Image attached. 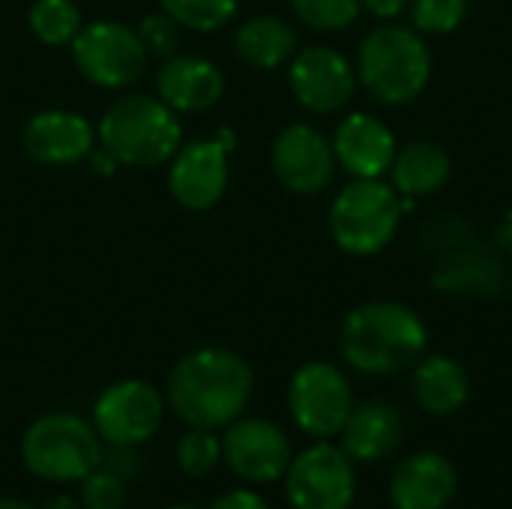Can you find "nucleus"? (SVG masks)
I'll list each match as a JSON object with an SVG mask.
<instances>
[{
    "mask_svg": "<svg viewBox=\"0 0 512 509\" xmlns=\"http://www.w3.org/2000/svg\"><path fill=\"white\" fill-rule=\"evenodd\" d=\"M249 363L228 348H198L180 357L168 375L171 411L195 429H225L252 396Z\"/></svg>",
    "mask_w": 512,
    "mask_h": 509,
    "instance_id": "obj_1",
    "label": "nucleus"
},
{
    "mask_svg": "<svg viewBox=\"0 0 512 509\" xmlns=\"http://www.w3.org/2000/svg\"><path fill=\"white\" fill-rule=\"evenodd\" d=\"M429 333L420 315L402 303L357 306L339 333L345 363L363 375H393L414 366L426 351Z\"/></svg>",
    "mask_w": 512,
    "mask_h": 509,
    "instance_id": "obj_2",
    "label": "nucleus"
},
{
    "mask_svg": "<svg viewBox=\"0 0 512 509\" xmlns=\"http://www.w3.org/2000/svg\"><path fill=\"white\" fill-rule=\"evenodd\" d=\"M99 147H105L117 165L126 168H159L183 144V126L177 111L168 108L159 96L129 93L114 99L99 126Z\"/></svg>",
    "mask_w": 512,
    "mask_h": 509,
    "instance_id": "obj_3",
    "label": "nucleus"
},
{
    "mask_svg": "<svg viewBox=\"0 0 512 509\" xmlns=\"http://www.w3.org/2000/svg\"><path fill=\"white\" fill-rule=\"evenodd\" d=\"M357 78L384 105L414 102L432 75L423 33L411 27H378L357 51Z\"/></svg>",
    "mask_w": 512,
    "mask_h": 509,
    "instance_id": "obj_4",
    "label": "nucleus"
},
{
    "mask_svg": "<svg viewBox=\"0 0 512 509\" xmlns=\"http://www.w3.org/2000/svg\"><path fill=\"white\" fill-rule=\"evenodd\" d=\"M24 468L48 483H81L102 462L99 432L75 414H45L21 438Z\"/></svg>",
    "mask_w": 512,
    "mask_h": 509,
    "instance_id": "obj_5",
    "label": "nucleus"
},
{
    "mask_svg": "<svg viewBox=\"0 0 512 509\" xmlns=\"http://www.w3.org/2000/svg\"><path fill=\"white\" fill-rule=\"evenodd\" d=\"M405 204L396 189L381 180H354L330 207V234L348 255H375L399 231Z\"/></svg>",
    "mask_w": 512,
    "mask_h": 509,
    "instance_id": "obj_6",
    "label": "nucleus"
},
{
    "mask_svg": "<svg viewBox=\"0 0 512 509\" xmlns=\"http://www.w3.org/2000/svg\"><path fill=\"white\" fill-rule=\"evenodd\" d=\"M75 69L102 90H123L147 69V48L123 21H90L72 39Z\"/></svg>",
    "mask_w": 512,
    "mask_h": 509,
    "instance_id": "obj_7",
    "label": "nucleus"
},
{
    "mask_svg": "<svg viewBox=\"0 0 512 509\" xmlns=\"http://www.w3.org/2000/svg\"><path fill=\"white\" fill-rule=\"evenodd\" d=\"M288 411L306 435L333 438L345 429L354 411L351 384L330 363H306L291 378Z\"/></svg>",
    "mask_w": 512,
    "mask_h": 509,
    "instance_id": "obj_8",
    "label": "nucleus"
},
{
    "mask_svg": "<svg viewBox=\"0 0 512 509\" xmlns=\"http://www.w3.org/2000/svg\"><path fill=\"white\" fill-rule=\"evenodd\" d=\"M165 420L162 393L138 378L117 381L93 402V429L111 447H135L150 441Z\"/></svg>",
    "mask_w": 512,
    "mask_h": 509,
    "instance_id": "obj_9",
    "label": "nucleus"
},
{
    "mask_svg": "<svg viewBox=\"0 0 512 509\" xmlns=\"http://www.w3.org/2000/svg\"><path fill=\"white\" fill-rule=\"evenodd\" d=\"M354 489L351 456L330 444L303 450L285 471V495L294 509H348Z\"/></svg>",
    "mask_w": 512,
    "mask_h": 509,
    "instance_id": "obj_10",
    "label": "nucleus"
},
{
    "mask_svg": "<svg viewBox=\"0 0 512 509\" xmlns=\"http://www.w3.org/2000/svg\"><path fill=\"white\" fill-rule=\"evenodd\" d=\"M228 189V147L219 138L180 144L168 165V192L186 210H210Z\"/></svg>",
    "mask_w": 512,
    "mask_h": 509,
    "instance_id": "obj_11",
    "label": "nucleus"
},
{
    "mask_svg": "<svg viewBox=\"0 0 512 509\" xmlns=\"http://www.w3.org/2000/svg\"><path fill=\"white\" fill-rule=\"evenodd\" d=\"M222 459L228 468L249 483H273L285 477L291 465V441L270 420H234L222 435Z\"/></svg>",
    "mask_w": 512,
    "mask_h": 509,
    "instance_id": "obj_12",
    "label": "nucleus"
},
{
    "mask_svg": "<svg viewBox=\"0 0 512 509\" xmlns=\"http://www.w3.org/2000/svg\"><path fill=\"white\" fill-rule=\"evenodd\" d=\"M288 84L294 99L312 114H333L354 96V66L327 45H309L291 57Z\"/></svg>",
    "mask_w": 512,
    "mask_h": 509,
    "instance_id": "obj_13",
    "label": "nucleus"
},
{
    "mask_svg": "<svg viewBox=\"0 0 512 509\" xmlns=\"http://www.w3.org/2000/svg\"><path fill=\"white\" fill-rule=\"evenodd\" d=\"M273 174L279 183L297 195H315L330 186L336 174V153L333 144L306 123H294L279 132L273 141Z\"/></svg>",
    "mask_w": 512,
    "mask_h": 509,
    "instance_id": "obj_14",
    "label": "nucleus"
},
{
    "mask_svg": "<svg viewBox=\"0 0 512 509\" xmlns=\"http://www.w3.org/2000/svg\"><path fill=\"white\" fill-rule=\"evenodd\" d=\"M21 144L42 165H75L96 147V129L84 114L48 108L24 123Z\"/></svg>",
    "mask_w": 512,
    "mask_h": 509,
    "instance_id": "obj_15",
    "label": "nucleus"
},
{
    "mask_svg": "<svg viewBox=\"0 0 512 509\" xmlns=\"http://www.w3.org/2000/svg\"><path fill=\"white\" fill-rule=\"evenodd\" d=\"M336 165H342L354 180H381L396 159V138L372 114H351L339 123L333 135Z\"/></svg>",
    "mask_w": 512,
    "mask_h": 509,
    "instance_id": "obj_16",
    "label": "nucleus"
},
{
    "mask_svg": "<svg viewBox=\"0 0 512 509\" xmlns=\"http://www.w3.org/2000/svg\"><path fill=\"white\" fill-rule=\"evenodd\" d=\"M156 93L174 111H210L219 105L225 93V75L207 57L171 54L168 60H162L156 72Z\"/></svg>",
    "mask_w": 512,
    "mask_h": 509,
    "instance_id": "obj_17",
    "label": "nucleus"
},
{
    "mask_svg": "<svg viewBox=\"0 0 512 509\" xmlns=\"http://www.w3.org/2000/svg\"><path fill=\"white\" fill-rule=\"evenodd\" d=\"M456 468L438 453H417L405 459L390 483L396 509H444L456 495Z\"/></svg>",
    "mask_w": 512,
    "mask_h": 509,
    "instance_id": "obj_18",
    "label": "nucleus"
},
{
    "mask_svg": "<svg viewBox=\"0 0 512 509\" xmlns=\"http://www.w3.org/2000/svg\"><path fill=\"white\" fill-rule=\"evenodd\" d=\"M402 441V417L381 402L354 408L342 429V450L357 462L387 459Z\"/></svg>",
    "mask_w": 512,
    "mask_h": 509,
    "instance_id": "obj_19",
    "label": "nucleus"
},
{
    "mask_svg": "<svg viewBox=\"0 0 512 509\" xmlns=\"http://www.w3.org/2000/svg\"><path fill=\"white\" fill-rule=\"evenodd\" d=\"M471 396V381L453 357H426L414 372V399L429 414H456Z\"/></svg>",
    "mask_w": 512,
    "mask_h": 509,
    "instance_id": "obj_20",
    "label": "nucleus"
},
{
    "mask_svg": "<svg viewBox=\"0 0 512 509\" xmlns=\"http://www.w3.org/2000/svg\"><path fill=\"white\" fill-rule=\"evenodd\" d=\"M234 51L243 63L255 69H276L297 54V33L288 21L276 15H255L240 24L234 36Z\"/></svg>",
    "mask_w": 512,
    "mask_h": 509,
    "instance_id": "obj_21",
    "label": "nucleus"
},
{
    "mask_svg": "<svg viewBox=\"0 0 512 509\" xmlns=\"http://www.w3.org/2000/svg\"><path fill=\"white\" fill-rule=\"evenodd\" d=\"M393 189L405 198H420L438 192L450 177V156L432 141H414L402 147L390 165Z\"/></svg>",
    "mask_w": 512,
    "mask_h": 509,
    "instance_id": "obj_22",
    "label": "nucleus"
},
{
    "mask_svg": "<svg viewBox=\"0 0 512 509\" xmlns=\"http://www.w3.org/2000/svg\"><path fill=\"white\" fill-rule=\"evenodd\" d=\"M30 33L51 48L72 45L78 30L84 27L81 12L72 0H33L27 12Z\"/></svg>",
    "mask_w": 512,
    "mask_h": 509,
    "instance_id": "obj_23",
    "label": "nucleus"
},
{
    "mask_svg": "<svg viewBox=\"0 0 512 509\" xmlns=\"http://www.w3.org/2000/svg\"><path fill=\"white\" fill-rule=\"evenodd\" d=\"M237 3L240 0H159L162 12L195 33H213L225 27L237 15Z\"/></svg>",
    "mask_w": 512,
    "mask_h": 509,
    "instance_id": "obj_24",
    "label": "nucleus"
},
{
    "mask_svg": "<svg viewBox=\"0 0 512 509\" xmlns=\"http://www.w3.org/2000/svg\"><path fill=\"white\" fill-rule=\"evenodd\" d=\"M291 9L306 27L336 33L351 27L363 6L360 0H291Z\"/></svg>",
    "mask_w": 512,
    "mask_h": 509,
    "instance_id": "obj_25",
    "label": "nucleus"
},
{
    "mask_svg": "<svg viewBox=\"0 0 512 509\" xmlns=\"http://www.w3.org/2000/svg\"><path fill=\"white\" fill-rule=\"evenodd\" d=\"M219 459H222V441L216 438V432L189 426V432L177 444L180 471L189 477H207L219 465Z\"/></svg>",
    "mask_w": 512,
    "mask_h": 509,
    "instance_id": "obj_26",
    "label": "nucleus"
},
{
    "mask_svg": "<svg viewBox=\"0 0 512 509\" xmlns=\"http://www.w3.org/2000/svg\"><path fill=\"white\" fill-rule=\"evenodd\" d=\"M468 15V0H411L417 33H453Z\"/></svg>",
    "mask_w": 512,
    "mask_h": 509,
    "instance_id": "obj_27",
    "label": "nucleus"
},
{
    "mask_svg": "<svg viewBox=\"0 0 512 509\" xmlns=\"http://www.w3.org/2000/svg\"><path fill=\"white\" fill-rule=\"evenodd\" d=\"M144 48H147V57H159V60H168L171 54H177V45H180V24L168 15V12H153V15H144L141 24L135 27Z\"/></svg>",
    "mask_w": 512,
    "mask_h": 509,
    "instance_id": "obj_28",
    "label": "nucleus"
},
{
    "mask_svg": "<svg viewBox=\"0 0 512 509\" xmlns=\"http://www.w3.org/2000/svg\"><path fill=\"white\" fill-rule=\"evenodd\" d=\"M81 483H84L81 486V507L84 509H123L126 492H123V483L114 474H105V471L96 468Z\"/></svg>",
    "mask_w": 512,
    "mask_h": 509,
    "instance_id": "obj_29",
    "label": "nucleus"
},
{
    "mask_svg": "<svg viewBox=\"0 0 512 509\" xmlns=\"http://www.w3.org/2000/svg\"><path fill=\"white\" fill-rule=\"evenodd\" d=\"M210 509H270V504L258 495V492H249V489H234V492H225L219 495Z\"/></svg>",
    "mask_w": 512,
    "mask_h": 509,
    "instance_id": "obj_30",
    "label": "nucleus"
},
{
    "mask_svg": "<svg viewBox=\"0 0 512 509\" xmlns=\"http://www.w3.org/2000/svg\"><path fill=\"white\" fill-rule=\"evenodd\" d=\"M360 6H363L366 12H372L375 18L387 21V18L402 15V12L411 6V0H360Z\"/></svg>",
    "mask_w": 512,
    "mask_h": 509,
    "instance_id": "obj_31",
    "label": "nucleus"
},
{
    "mask_svg": "<svg viewBox=\"0 0 512 509\" xmlns=\"http://www.w3.org/2000/svg\"><path fill=\"white\" fill-rule=\"evenodd\" d=\"M87 159H90L93 174H99V177H111V174L117 171V159H114L105 147H93Z\"/></svg>",
    "mask_w": 512,
    "mask_h": 509,
    "instance_id": "obj_32",
    "label": "nucleus"
},
{
    "mask_svg": "<svg viewBox=\"0 0 512 509\" xmlns=\"http://www.w3.org/2000/svg\"><path fill=\"white\" fill-rule=\"evenodd\" d=\"M42 509H81V504H78L72 495H54V498L45 501V507Z\"/></svg>",
    "mask_w": 512,
    "mask_h": 509,
    "instance_id": "obj_33",
    "label": "nucleus"
},
{
    "mask_svg": "<svg viewBox=\"0 0 512 509\" xmlns=\"http://www.w3.org/2000/svg\"><path fill=\"white\" fill-rule=\"evenodd\" d=\"M0 509H36L24 501H15V498H0Z\"/></svg>",
    "mask_w": 512,
    "mask_h": 509,
    "instance_id": "obj_34",
    "label": "nucleus"
},
{
    "mask_svg": "<svg viewBox=\"0 0 512 509\" xmlns=\"http://www.w3.org/2000/svg\"><path fill=\"white\" fill-rule=\"evenodd\" d=\"M168 509H198V507H192V504H174V507H168Z\"/></svg>",
    "mask_w": 512,
    "mask_h": 509,
    "instance_id": "obj_35",
    "label": "nucleus"
}]
</instances>
